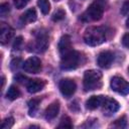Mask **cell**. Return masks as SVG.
I'll use <instances>...</instances> for the list:
<instances>
[{"instance_id": "6da1fadb", "label": "cell", "mask_w": 129, "mask_h": 129, "mask_svg": "<svg viewBox=\"0 0 129 129\" xmlns=\"http://www.w3.org/2000/svg\"><path fill=\"white\" fill-rule=\"evenodd\" d=\"M107 39V30L103 26H91L84 33V41L91 46H97Z\"/></svg>"}, {"instance_id": "7a4b0ae2", "label": "cell", "mask_w": 129, "mask_h": 129, "mask_svg": "<svg viewBox=\"0 0 129 129\" xmlns=\"http://www.w3.org/2000/svg\"><path fill=\"white\" fill-rule=\"evenodd\" d=\"M84 89L86 91L97 90L102 86V73L96 70L87 71L84 75Z\"/></svg>"}, {"instance_id": "3957f363", "label": "cell", "mask_w": 129, "mask_h": 129, "mask_svg": "<svg viewBox=\"0 0 129 129\" xmlns=\"http://www.w3.org/2000/svg\"><path fill=\"white\" fill-rule=\"evenodd\" d=\"M81 62V53L74 49L69 50L68 52L61 54L60 68L62 70H74L79 67Z\"/></svg>"}, {"instance_id": "277c9868", "label": "cell", "mask_w": 129, "mask_h": 129, "mask_svg": "<svg viewBox=\"0 0 129 129\" xmlns=\"http://www.w3.org/2000/svg\"><path fill=\"white\" fill-rule=\"evenodd\" d=\"M104 13V2L102 0H95L87 9V11L84 14V17L87 18V20L91 21H97L100 20Z\"/></svg>"}, {"instance_id": "5b68a950", "label": "cell", "mask_w": 129, "mask_h": 129, "mask_svg": "<svg viewBox=\"0 0 129 129\" xmlns=\"http://www.w3.org/2000/svg\"><path fill=\"white\" fill-rule=\"evenodd\" d=\"M111 89L121 95L129 94V83L121 77H113L110 82Z\"/></svg>"}, {"instance_id": "8992f818", "label": "cell", "mask_w": 129, "mask_h": 129, "mask_svg": "<svg viewBox=\"0 0 129 129\" xmlns=\"http://www.w3.org/2000/svg\"><path fill=\"white\" fill-rule=\"evenodd\" d=\"M58 87H59L60 93L64 97H67V98L73 96L75 94V92H76V89H77L76 83L73 80H71V79H63V80H61L59 82V84H58Z\"/></svg>"}, {"instance_id": "52a82bcc", "label": "cell", "mask_w": 129, "mask_h": 129, "mask_svg": "<svg viewBox=\"0 0 129 129\" xmlns=\"http://www.w3.org/2000/svg\"><path fill=\"white\" fill-rule=\"evenodd\" d=\"M22 68L26 73L37 74L41 69V61L37 56H31L23 62Z\"/></svg>"}, {"instance_id": "ba28073f", "label": "cell", "mask_w": 129, "mask_h": 129, "mask_svg": "<svg viewBox=\"0 0 129 129\" xmlns=\"http://www.w3.org/2000/svg\"><path fill=\"white\" fill-rule=\"evenodd\" d=\"M119 107H120L119 103L116 100L111 99V98H105L104 102L102 104V111H103L104 115L111 116L119 110Z\"/></svg>"}, {"instance_id": "9c48e42d", "label": "cell", "mask_w": 129, "mask_h": 129, "mask_svg": "<svg viewBox=\"0 0 129 129\" xmlns=\"http://www.w3.org/2000/svg\"><path fill=\"white\" fill-rule=\"evenodd\" d=\"M13 34H14V30L10 25H8L5 22L0 23V41L2 44L7 43L12 38Z\"/></svg>"}, {"instance_id": "30bf717a", "label": "cell", "mask_w": 129, "mask_h": 129, "mask_svg": "<svg viewBox=\"0 0 129 129\" xmlns=\"http://www.w3.org/2000/svg\"><path fill=\"white\" fill-rule=\"evenodd\" d=\"M113 59H114V55L111 51H108V50H105V51H102L99 53L98 55V58H97V61H98V64L103 68V69H108L110 68V66L112 64L113 62Z\"/></svg>"}, {"instance_id": "8fae6325", "label": "cell", "mask_w": 129, "mask_h": 129, "mask_svg": "<svg viewBox=\"0 0 129 129\" xmlns=\"http://www.w3.org/2000/svg\"><path fill=\"white\" fill-rule=\"evenodd\" d=\"M47 45H48V38L46 33L43 31H39L35 37V42H34V47L36 48L35 50L39 52L44 51L47 48Z\"/></svg>"}, {"instance_id": "7c38bea8", "label": "cell", "mask_w": 129, "mask_h": 129, "mask_svg": "<svg viewBox=\"0 0 129 129\" xmlns=\"http://www.w3.org/2000/svg\"><path fill=\"white\" fill-rule=\"evenodd\" d=\"M45 86V82L43 80H39V79H34V80H29V82L26 85L27 91L31 94L33 93H37L39 91H41Z\"/></svg>"}, {"instance_id": "4fadbf2b", "label": "cell", "mask_w": 129, "mask_h": 129, "mask_svg": "<svg viewBox=\"0 0 129 129\" xmlns=\"http://www.w3.org/2000/svg\"><path fill=\"white\" fill-rule=\"evenodd\" d=\"M58 111H59V102L58 101L52 102L50 105H48V107L44 111L45 119L46 120H52L53 118L56 117V115L58 114Z\"/></svg>"}, {"instance_id": "5bb4252c", "label": "cell", "mask_w": 129, "mask_h": 129, "mask_svg": "<svg viewBox=\"0 0 129 129\" xmlns=\"http://www.w3.org/2000/svg\"><path fill=\"white\" fill-rule=\"evenodd\" d=\"M105 97L103 96H92L91 98H89L86 102V107L89 110H95L98 107H100L103 102H104Z\"/></svg>"}, {"instance_id": "9a60e30c", "label": "cell", "mask_w": 129, "mask_h": 129, "mask_svg": "<svg viewBox=\"0 0 129 129\" xmlns=\"http://www.w3.org/2000/svg\"><path fill=\"white\" fill-rule=\"evenodd\" d=\"M71 49H72L71 37L69 35L61 36V38L59 39V42H58V50H59L60 54H63V53L68 52Z\"/></svg>"}, {"instance_id": "2e32d148", "label": "cell", "mask_w": 129, "mask_h": 129, "mask_svg": "<svg viewBox=\"0 0 129 129\" xmlns=\"http://www.w3.org/2000/svg\"><path fill=\"white\" fill-rule=\"evenodd\" d=\"M37 14L34 8H30L28 10H26L22 15H21V21L23 23H28V22H33L36 20Z\"/></svg>"}, {"instance_id": "e0dca14e", "label": "cell", "mask_w": 129, "mask_h": 129, "mask_svg": "<svg viewBox=\"0 0 129 129\" xmlns=\"http://www.w3.org/2000/svg\"><path fill=\"white\" fill-rule=\"evenodd\" d=\"M19 96H20V91H19L18 88L15 87V86H11V87L8 89L7 93H6V97H7L9 100H15V99H17Z\"/></svg>"}, {"instance_id": "ac0fdd59", "label": "cell", "mask_w": 129, "mask_h": 129, "mask_svg": "<svg viewBox=\"0 0 129 129\" xmlns=\"http://www.w3.org/2000/svg\"><path fill=\"white\" fill-rule=\"evenodd\" d=\"M37 5L43 14H48L50 10V4L48 0H37Z\"/></svg>"}, {"instance_id": "d6986e66", "label": "cell", "mask_w": 129, "mask_h": 129, "mask_svg": "<svg viewBox=\"0 0 129 129\" xmlns=\"http://www.w3.org/2000/svg\"><path fill=\"white\" fill-rule=\"evenodd\" d=\"M39 105V100L38 99H32L28 102V112L30 116H33L34 113L36 112L37 108Z\"/></svg>"}, {"instance_id": "ffe728a7", "label": "cell", "mask_w": 129, "mask_h": 129, "mask_svg": "<svg viewBox=\"0 0 129 129\" xmlns=\"http://www.w3.org/2000/svg\"><path fill=\"white\" fill-rule=\"evenodd\" d=\"M14 124V119L12 117H8V118H5L3 121H2V124H1V128L2 129H9L13 126Z\"/></svg>"}, {"instance_id": "44dd1931", "label": "cell", "mask_w": 129, "mask_h": 129, "mask_svg": "<svg viewBox=\"0 0 129 129\" xmlns=\"http://www.w3.org/2000/svg\"><path fill=\"white\" fill-rule=\"evenodd\" d=\"M64 15H66L64 11H63L61 8H59V9H57V10L52 14V20H53V21H59V20H61V19L64 18Z\"/></svg>"}, {"instance_id": "7402d4cb", "label": "cell", "mask_w": 129, "mask_h": 129, "mask_svg": "<svg viewBox=\"0 0 129 129\" xmlns=\"http://www.w3.org/2000/svg\"><path fill=\"white\" fill-rule=\"evenodd\" d=\"M73 125H72V122H71V119L68 117V116H64L61 121H60V124L58 125V128H72Z\"/></svg>"}, {"instance_id": "603a6c76", "label": "cell", "mask_w": 129, "mask_h": 129, "mask_svg": "<svg viewBox=\"0 0 129 129\" xmlns=\"http://www.w3.org/2000/svg\"><path fill=\"white\" fill-rule=\"evenodd\" d=\"M10 11V8H9V4L8 3H2L0 5V14L2 17H5Z\"/></svg>"}, {"instance_id": "cb8c5ba5", "label": "cell", "mask_w": 129, "mask_h": 129, "mask_svg": "<svg viewBox=\"0 0 129 129\" xmlns=\"http://www.w3.org/2000/svg\"><path fill=\"white\" fill-rule=\"evenodd\" d=\"M126 125H127L126 119H125V117H122V118L116 120V122H115L112 126H114V127H118V128H123V127H126Z\"/></svg>"}, {"instance_id": "d4e9b609", "label": "cell", "mask_w": 129, "mask_h": 129, "mask_svg": "<svg viewBox=\"0 0 129 129\" xmlns=\"http://www.w3.org/2000/svg\"><path fill=\"white\" fill-rule=\"evenodd\" d=\"M14 1V5L17 9H21L23 7L26 6V4L28 3L29 0H13Z\"/></svg>"}, {"instance_id": "484cf974", "label": "cell", "mask_w": 129, "mask_h": 129, "mask_svg": "<svg viewBox=\"0 0 129 129\" xmlns=\"http://www.w3.org/2000/svg\"><path fill=\"white\" fill-rule=\"evenodd\" d=\"M129 13V0L125 1L121 7V14L122 15H127Z\"/></svg>"}, {"instance_id": "4316f807", "label": "cell", "mask_w": 129, "mask_h": 129, "mask_svg": "<svg viewBox=\"0 0 129 129\" xmlns=\"http://www.w3.org/2000/svg\"><path fill=\"white\" fill-rule=\"evenodd\" d=\"M21 43H22V37L21 36L16 37V39H15V41L13 43V49H18L20 47Z\"/></svg>"}, {"instance_id": "83f0119b", "label": "cell", "mask_w": 129, "mask_h": 129, "mask_svg": "<svg viewBox=\"0 0 129 129\" xmlns=\"http://www.w3.org/2000/svg\"><path fill=\"white\" fill-rule=\"evenodd\" d=\"M122 43H123V45L125 47L129 48V33H126V34L123 35V37H122Z\"/></svg>"}, {"instance_id": "f1b7e54d", "label": "cell", "mask_w": 129, "mask_h": 129, "mask_svg": "<svg viewBox=\"0 0 129 129\" xmlns=\"http://www.w3.org/2000/svg\"><path fill=\"white\" fill-rule=\"evenodd\" d=\"M126 26L129 28V17L127 18V21H126Z\"/></svg>"}, {"instance_id": "f546056e", "label": "cell", "mask_w": 129, "mask_h": 129, "mask_svg": "<svg viewBox=\"0 0 129 129\" xmlns=\"http://www.w3.org/2000/svg\"><path fill=\"white\" fill-rule=\"evenodd\" d=\"M128 71H129V69H128Z\"/></svg>"}]
</instances>
